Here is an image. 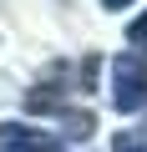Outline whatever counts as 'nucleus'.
I'll list each match as a JSON object with an SVG mask.
<instances>
[{
    "mask_svg": "<svg viewBox=\"0 0 147 152\" xmlns=\"http://www.w3.org/2000/svg\"><path fill=\"white\" fill-rule=\"evenodd\" d=\"M107 71H112V91H107L112 112H122V117L142 112L147 107V56L142 51H117Z\"/></svg>",
    "mask_w": 147,
    "mask_h": 152,
    "instance_id": "nucleus-1",
    "label": "nucleus"
},
{
    "mask_svg": "<svg viewBox=\"0 0 147 152\" xmlns=\"http://www.w3.org/2000/svg\"><path fill=\"white\" fill-rule=\"evenodd\" d=\"M127 5H137V0H102V10H127Z\"/></svg>",
    "mask_w": 147,
    "mask_h": 152,
    "instance_id": "nucleus-7",
    "label": "nucleus"
},
{
    "mask_svg": "<svg viewBox=\"0 0 147 152\" xmlns=\"http://www.w3.org/2000/svg\"><path fill=\"white\" fill-rule=\"evenodd\" d=\"M112 152H147V127H117Z\"/></svg>",
    "mask_w": 147,
    "mask_h": 152,
    "instance_id": "nucleus-5",
    "label": "nucleus"
},
{
    "mask_svg": "<svg viewBox=\"0 0 147 152\" xmlns=\"http://www.w3.org/2000/svg\"><path fill=\"white\" fill-rule=\"evenodd\" d=\"M61 127H66V137H76V142H81V137L97 132V117L81 112V107H66V112H61Z\"/></svg>",
    "mask_w": 147,
    "mask_h": 152,
    "instance_id": "nucleus-4",
    "label": "nucleus"
},
{
    "mask_svg": "<svg viewBox=\"0 0 147 152\" xmlns=\"http://www.w3.org/2000/svg\"><path fill=\"white\" fill-rule=\"evenodd\" d=\"M127 41H132V46H147V10H142L137 20H127Z\"/></svg>",
    "mask_w": 147,
    "mask_h": 152,
    "instance_id": "nucleus-6",
    "label": "nucleus"
},
{
    "mask_svg": "<svg viewBox=\"0 0 147 152\" xmlns=\"http://www.w3.org/2000/svg\"><path fill=\"white\" fill-rule=\"evenodd\" d=\"M0 152H66V137L10 117V122H0Z\"/></svg>",
    "mask_w": 147,
    "mask_h": 152,
    "instance_id": "nucleus-2",
    "label": "nucleus"
},
{
    "mask_svg": "<svg viewBox=\"0 0 147 152\" xmlns=\"http://www.w3.org/2000/svg\"><path fill=\"white\" fill-rule=\"evenodd\" d=\"M71 107V71L66 66H51L46 76H41V81L26 91V112H66Z\"/></svg>",
    "mask_w": 147,
    "mask_h": 152,
    "instance_id": "nucleus-3",
    "label": "nucleus"
}]
</instances>
